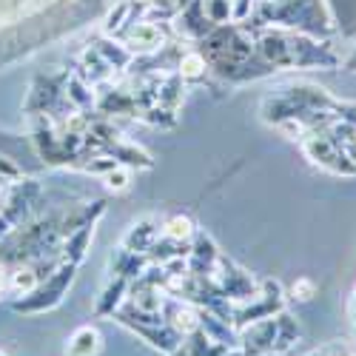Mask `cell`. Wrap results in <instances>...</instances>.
Listing matches in <instances>:
<instances>
[{"label":"cell","instance_id":"11","mask_svg":"<svg viewBox=\"0 0 356 356\" xmlns=\"http://www.w3.org/2000/svg\"><path fill=\"white\" fill-rule=\"evenodd\" d=\"M291 296H293V300H300V302H311L314 296H316V282L308 280V277L296 280V282L291 285Z\"/></svg>","mask_w":356,"mask_h":356},{"label":"cell","instance_id":"2","mask_svg":"<svg viewBox=\"0 0 356 356\" xmlns=\"http://www.w3.org/2000/svg\"><path fill=\"white\" fill-rule=\"evenodd\" d=\"M163 314H165V322H168L180 337H188V334L200 331V314H197L194 308H188V305L163 302Z\"/></svg>","mask_w":356,"mask_h":356},{"label":"cell","instance_id":"1","mask_svg":"<svg viewBox=\"0 0 356 356\" xmlns=\"http://www.w3.org/2000/svg\"><path fill=\"white\" fill-rule=\"evenodd\" d=\"M274 334H277V319H257L251 322V328L240 334V350L245 356H268L274 348Z\"/></svg>","mask_w":356,"mask_h":356},{"label":"cell","instance_id":"4","mask_svg":"<svg viewBox=\"0 0 356 356\" xmlns=\"http://www.w3.org/2000/svg\"><path fill=\"white\" fill-rule=\"evenodd\" d=\"M296 339H300V325H296L288 314L277 316V334H274V348L271 353H285Z\"/></svg>","mask_w":356,"mask_h":356},{"label":"cell","instance_id":"9","mask_svg":"<svg viewBox=\"0 0 356 356\" xmlns=\"http://www.w3.org/2000/svg\"><path fill=\"white\" fill-rule=\"evenodd\" d=\"M205 74V57L197 54V51H188L183 54V60H180V77L186 80H197Z\"/></svg>","mask_w":356,"mask_h":356},{"label":"cell","instance_id":"3","mask_svg":"<svg viewBox=\"0 0 356 356\" xmlns=\"http://www.w3.org/2000/svg\"><path fill=\"white\" fill-rule=\"evenodd\" d=\"M103 348V337L97 328L86 325V328H77L66 345V356H97Z\"/></svg>","mask_w":356,"mask_h":356},{"label":"cell","instance_id":"14","mask_svg":"<svg viewBox=\"0 0 356 356\" xmlns=\"http://www.w3.org/2000/svg\"><path fill=\"white\" fill-rule=\"evenodd\" d=\"M342 152H345V154H348V160L356 165V140H350L348 145H342Z\"/></svg>","mask_w":356,"mask_h":356},{"label":"cell","instance_id":"13","mask_svg":"<svg viewBox=\"0 0 356 356\" xmlns=\"http://www.w3.org/2000/svg\"><path fill=\"white\" fill-rule=\"evenodd\" d=\"M88 240H92V228H83V231L74 236V240L69 243V248H72V262H80V259H83V254H86L83 248L88 245Z\"/></svg>","mask_w":356,"mask_h":356},{"label":"cell","instance_id":"12","mask_svg":"<svg viewBox=\"0 0 356 356\" xmlns=\"http://www.w3.org/2000/svg\"><path fill=\"white\" fill-rule=\"evenodd\" d=\"M12 285H15V291H23V293H32L35 291V285H38V274L35 271H17L15 277H12Z\"/></svg>","mask_w":356,"mask_h":356},{"label":"cell","instance_id":"7","mask_svg":"<svg viewBox=\"0 0 356 356\" xmlns=\"http://www.w3.org/2000/svg\"><path fill=\"white\" fill-rule=\"evenodd\" d=\"M163 234H165V240H171V243H186V240L194 236V222L188 217H183V214L168 217Z\"/></svg>","mask_w":356,"mask_h":356},{"label":"cell","instance_id":"16","mask_svg":"<svg viewBox=\"0 0 356 356\" xmlns=\"http://www.w3.org/2000/svg\"><path fill=\"white\" fill-rule=\"evenodd\" d=\"M353 356H356V353H353Z\"/></svg>","mask_w":356,"mask_h":356},{"label":"cell","instance_id":"6","mask_svg":"<svg viewBox=\"0 0 356 356\" xmlns=\"http://www.w3.org/2000/svg\"><path fill=\"white\" fill-rule=\"evenodd\" d=\"M129 43H131V49H140V51H154L163 43V35L157 32L152 23H143V26H137L134 32H131V40Z\"/></svg>","mask_w":356,"mask_h":356},{"label":"cell","instance_id":"10","mask_svg":"<svg viewBox=\"0 0 356 356\" xmlns=\"http://www.w3.org/2000/svg\"><path fill=\"white\" fill-rule=\"evenodd\" d=\"M103 183H106L111 191H126V188L131 186V174H129V168H123L120 163H117L108 174H103Z\"/></svg>","mask_w":356,"mask_h":356},{"label":"cell","instance_id":"15","mask_svg":"<svg viewBox=\"0 0 356 356\" xmlns=\"http://www.w3.org/2000/svg\"><path fill=\"white\" fill-rule=\"evenodd\" d=\"M3 274H6V271H3V265H0V282H3Z\"/></svg>","mask_w":356,"mask_h":356},{"label":"cell","instance_id":"8","mask_svg":"<svg viewBox=\"0 0 356 356\" xmlns=\"http://www.w3.org/2000/svg\"><path fill=\"white\" fill-rule=\"evenodd\" d=\"M123 291H126V277H120V280H117L106 293H103V300L97 302V314H114V308H117V302H120L123 300Z\"/></svg>","mask_w":356,"mask_h":356},{"label":"cell","instance_id":"5","mask_svg":"<svg viewBox=\"0 0 356 356\" xmlns=\"http://www.w3.org/2000/svg\"><path fill=\"white\" fill-rule=\"evenodd\" d=\"M111 154H114V160H123V163H129L131 168H152V165H154V160L148 157L143 148L129 145V143L114 145V148H111Z\"/></svg>","mask_w":356,"mask_h":356}]
</instances>
